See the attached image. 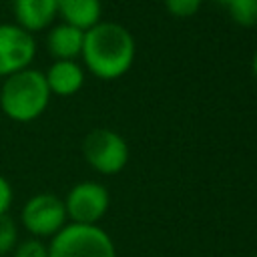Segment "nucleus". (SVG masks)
I'll use <instances>...</instances> for the list:
<instances>
[{
    "mask_svg": "<svg viewBox=\"0 0 257 257\" xmlns=\"http://www.w3.org/2000/svg\"><path fill=\"white\" fill-rule=\"evenodd\" d=\"M135 52V38L122 24L98 22L84 32L80 56L94 76L102 80H114L128 72Z\"/></svg>",
    "mask_w": 257,
    "mask_h": 257,
    "instance_id": "1",
    "label": "nucleus"
},
{
    "mask_svg": "<svg viewBox=\"0 0 257 257\" xmlns=\"http://www.w3.org/2000/svg\"><path fill=\"white\" fill-rule=\"evenodd\" d=\"M50 96L44 72L30 66L2 80L0 110L14 122H32L46 110Z\"/></svg>",
    "mask_w": 257,
    "mask_h": 257,
    "instance_id": "2",
    "label": "nucleus"
},
{
    "mask_svg": "<svg viewBox=\"0 0 257 257\" xmlns=\"http://www.w3.org/2000/svg\"><path fill=\"white\" fill-rule=\"evenodd\" d=\"M48 257H116V249L102 227L66 223L50 239Z\"/></svg>",
    "mask_w": 257,
    "mask_h": 257,
    "instance_id": "3",
    "label": "nucleus"
},
{
    "mask_svg": "<svg viewBox=\"0 0 257 257\" xmlns=\"http://www.w3.org/2000/svg\"><path fill=\"white\" fill-rule=\"evenodd\" d=\"M20 223L30 237L52 239L68 223L64 201L54 193H36L22 205Z\"/></svg>",
    "mask_w": 257,
    "mask_h": 257,
    "instance_id": "4",
    "label": "nucleus"
},
{
    "mask_svg": "<svg viewBox=\"0 0 257 257\" xmlns=\"http://www.w3.org/2000/svg\"><path fill=\"white\" fill-rule=\"evenodd\" d=\"M82 155L96 173L116 175L128 163V145L110 128H94L82 141Z\"/></svg>",
    "mask_w": 257,
    "mask_h": 257,
    "instance_id": "5",
    "label": "nucleus"
},
{
    "mask_svg": "<svg viewBox=\"0 0 257 257\" xmlns=\"http://www.w3.org/2000/svg\"><path fill=\"white\" fill-rule=\"evenodd\" d=\"M62 201L70 223L98 225V221L108 211L110 195L108 189L96 181H80L70 187Z\"/></svg>",
    "mask_w": 257,
    "mask_h": 257,
    "instance_id": "6",
    "label": "nucleus"
},
{
    "mask_svg": "<svg viewBox=\"0 0 257 257\" xmlns=\"http://www.w3.org/2000/svg\"><path fill=\"white\" fill-rule=\"evenodd\" d=\"M36 56L34 34L18 26L16 22L0 24V78L30 68Z\"/></svg>",
    "mask_w": 257,
    "mask_h": 257,
    "instance_id": "7",
    "label": "nucleus"
},
{
    "mask_svg": "<svg viewBox=\"0 0 257 257\" xmlns=\"http://www.w3.org/2000/svg\"><path fill=\"white\" fill-rule=\"evenodd\" d=\"M16 24L30 34L48 28L58 16V0H12Z\"/></svg>",
    "mask_w": 257,
    "mask_h": 257,
    "instance_id": "8",
    "label": "nucleus"
},
{
    "mask_svg": "<svg viewBox=\"0 0 257 257\" xmlns=\"http://www.w3.org/2000/svg\"><path fill=\"white\" fill-rule=\"evenodd\" d=\"M50 94L70 96L84 84V70L76 60H54L44 72Z\"/></svg>",
    "mask_w": 257,
    "mask_h": 257,
    "instance_id": "9",
    "label": "nucleus"
},
{
    "mask_svg": "<svg viewBox=\"0 0 257 257\" xmlns=\"http://www.w3.org/2000/svg\"><path fill=\"white\" fill-rule=\"evenodd\" d=\"M84 32L70 24H56L46 34V48L54 56V60H74L80 56Z\"/></svg>",
    "mask_w": 257,
    "mask_h": 257,
    "instance_id": "10",
    "label": "nucleus"
},
{
    "mask_svg": "<svg viewBox=\"0 0 257 257\" xmlns=\"http://www.w3.org/2000/svg\"><path fill=\"white\" fill-rule=\"evenodd\" d=\"M100 0H58V16L64 24H70L82 32L100 22Z\"/></svg>",
    "mask_w": 257,
    "mask_h": 257,
    "instance_id": "11",
    "label": "nucleus"
},
{
    "mask_svg": "<svg viewBox=\"0 0 257 257\" xmlns=\"http://www.w3.org/2000/svg\"><path fill=\"white\" fill-rule=\"evenodd\" d=\"M223 8H227L233 22L241 26L257 24V0H217Z\"/></svg>",
    "mask_w": 257,
    "mask_h": 257,
    "instance_id": "12",
    "label": "nucleus"
},
{
    "mask_svg": "<svg viewBox=\"0 0 257 257\" xmlns=\"http://www.w3.org/2000/svg\"><path fill=\"white\" fill-rule=\"evenodd\" d=\"M18 225L16 221L6 213L0 215V257L8 255L14 251V247L18 245Z\"/></svg>",
    "mask_w": 257,
    "mask_h": 257,
    "instance_id": "13",
    "label": "nucleus"
},
{
    "mask_svg": "<svg viewBox=\"0 0 257 257\" xmlns=\"http://www.w3.org/2000/svg\"><path fill=\"white\" fill-rule=\"evenodd\" d=\"M12 257H48V245L42 239L28 237L24 241H18L12 251Z\"/></svg>",
    "mask_w": 257,
    "mask_h": 257,
    "instance_id": "14",
    "label": "nucleus"
},
{
    "mask_svg": "<svg viewBox=\"0 0 257 257\" xmlns=\"http://www.w3.org/2000/svg\"><path fill=\"white\" fill-rule=\"evenodd\" d=\"M163 2H165V8L169 10V14L177 16V18H189L201 8L203 0H163Z\"/></svg>",
    "mask_w": 257,
    "mask_h": 257,
    "instance_id": "15",
    "label": "nucleus"
},
{
    "mask_svg": "<svg viewBox=\"0 0 257 257\" xmlns=\"http://www.w3.org/2000/svg\"><path fill=\"white\" fill-rule=\"evenodd\" d=\"M12 199H14V191H12V185L10 181L0 173V215H6L10 205H12Z\"/></svg>",
    "mask_w": 257,
    "mask_h": 257,
    "instance_id": "16",
    "label": "nucleus"
},
{
    "mask_svg": "<svg viewBox=\"0 0 257 257\" xmlns=\"http://www.w3.org/2000/svg\"><path fill=\"white\" fill-rule=\"evenodd\" d=\"M251 68H253V74L257 76V50L253 52V58H251Z\"/></svg>",
    "mask_w": 257,
    "mask_h": 257,
    "instance_id": "17",
    "label": "nucleus"
},
{
    "mask_svg": "<svg viewBox=\"0 0 257 257\" xmlns=\"http://www.w3.org/2000/svg\"><path fill=\"white\" fill-rule=\"evenodd\" d=\"M253 257H257V255H253Z\"/></svg>",
    "mask_w": 257,
    "mask_h": 257,
    "instance_id": "18",
    "label": "nucleus"
}]
</instances>
